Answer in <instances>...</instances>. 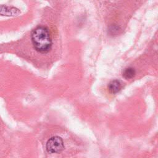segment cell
<instances>
[{"mask_svg": "<svg viewBox=\"0 0 158 158\" xmlns=\"http://www.w3.org/2000/svg\"><path fill=\"white\" fill-rule=\"evenodd\" d=\"M64 149V141L60 136H52L47 141L46 150L49 153H59L62 152Z\"/></svg>", "mask_w": 158, "mask_h": 158, "instance_id": "2", "label": "cell"}, {"mask_svg": "<svg viewBox=\"0 0 158 158\" xmlns=\"http://www.w3.org/2000/svg\"><path fill=\"white\" fill-rule=\"evenodd\" d=\"M122 83L120 81L118 80H112L111 81L109 82L107 86L108 90L109 93H110L111 94H116L118 93L122 89Z\"/></svg>", "mask_w": 158, "mask_h": 158, "instance_id": "4", "label": "cell"}, {"mask_svg": "<svg viewBox=\"0 0 158 158\" xmlns=\"http://www.w3.org/2000/svg\"><path fill=\"white\" fill-rule=\"evenodd\" d=\"M135 70L132 67L126 68L123 72V77L125 79L132 78L135 75Z\"/></svg>", "mask_w": 158, "mask_h": 158, "instance_id": "5", "label": "cell"}, {"mask_svg": "<svg viewBox=\"0 0 158 158\" xmlns=\"http://www.w3.org/2000/svg\"><path fill=\"white\" fill-rule=\"evenodd\" d=\"M20 12L15 7L6 6H0V15L6 16H13L18 15Z\"/></svg>", "mask_w": 158, "mask_h": 158, "instance_id": "3", "label": "cell"}, {"mask_svg": "<svg viewBox=\"0 0 158 158\" xmlns=\"http://www.w3.org/2000/svg\"><path fill=\"white\" fill-rule=\"evenodd\" d=\"M31 41L35 49L40 52H48L52 46V40L48 29L38 27L31 33Z\"/></svg>", "mask_w": 158, "mask_h": 158, "instance_id": "1", "label": "cell"}]
</instances>
